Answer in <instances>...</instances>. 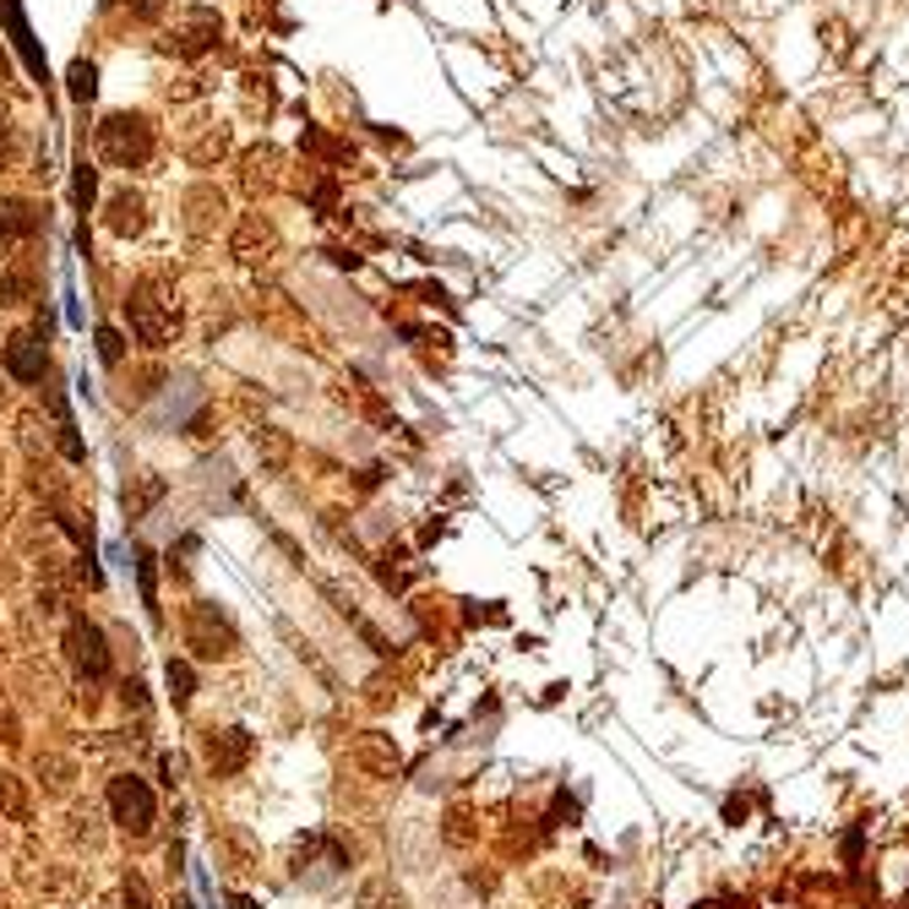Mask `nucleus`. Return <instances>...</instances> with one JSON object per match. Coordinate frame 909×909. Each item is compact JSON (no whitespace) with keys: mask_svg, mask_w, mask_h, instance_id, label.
I'll return each mask as SVG.
<instances>
[{"mask_svg":"<svg viewBox=\"0 0 909 909\" xmlns=\"http://www.w3.org/2000/svg\"><path fill=\"white\" fill-rule=\"evenodd\" d=\"M132 321H137V332H143V343H152V349H158V343H163V338H169V321H163V316H158V305H152V289H143V295H137V300H132Z\"/></svg>","mask_w":909,"mask_h":909,"instance_id":"obj_9","label":"nucleus"},{"mask_svg":"<svg viewBox=\"0 0 909 909\" xmlns=\"http://www.w3.org/2000/svg\"><path fill=\"white\" fill-rule=\"evenodd\" d=\"M110 811H115V822L126 828V833H148L152 817H158V806H152V789L137 779V773H121V779H110Z\"/></svg>","mask_w":909,"mask_h":909,"instance_id":"obj_1","label":"nucleus"},{"mask_svg":"<svg viewBox=\"0 0 909 909\" xmlns=\"http://www.w3.org/2000/svg\"><path fill=\"white\" fill-rule=\"evenodd\" d=\"M27 235H38V213H33V202H22V196H0V246L27 240Z\"/></svg>","mask_w":909,"mask_h":909,"instance_id":"obj_7","label":"nucleus"},{"mask_svg":"<svg viewBox=\"0 0 909 909\" xmlns=\"http://www.w3.org/2000/svg\"><path fill=\"white\" fill-rule=\"evenodd\" d=\"M71 93H77V99L93 93V66H77V71H71Z\"/></svg>","mask_w":909,"mask_h":909,"instance_id":"obj_18","label":"nucleus"},{"mask_svg":"<svg viewBox=\"0 0 909 909\" xmlns=\"http://www.w3.org/2000/svg\"><path fill=\"white\" fill-rule=\"evenodd\" d=\"M5 371H11L16 382H38V376H44V343H38L33 332H16V338L5 343Z\"/></svg>","mask_w":909,"mask_h":909,"instance_id":"obj_5","label":"nucleus"},{"mask_svg":"<svg viewBox=\"0 0 909 909\" xmlns=\"http://www.w3.org/2000/svg\"><path fill=\"white\" fill-rule=\"evenodd\" d=\"M354 762H360V768H371V773H382V779H393L404 758H398V747H393L382 730H365V736L354 741Z\"/></svg>","mask_w":909,"mask_h":909,"instance_id":"obj_6","label":"nucleus"},{"mask_svg":"<svg viewBox=\"0 0 909 909\" xmlns=\"http://www.w3.org/2000/svg\"><path fill=\"white\" fill-rule=\"evenodd\" d=\"M121 354H126L121 332H115V327H99V360H104V365H121Z\"/></svg>","mask_w":909,"mask_h":909,"instance_id":"obj_14","label":"nucleus"},{"mask_svg":"<svg viewBox=\"0 0 909 909\" xmlns=\"http://www.w3.org/2000/svg\"><path fill=\"white\" fill-rule=\"evenodd\" d=\"M185 643H191L202 659H218V654L235 648V626H229V615H218V605L196 600V605L185 610Z\"/></svg>","mask_w":909,"mask_h":909,"instance_id":"obj_2","label":"nucleus"},{"mask_svg":"<svg viewBox=\"0 0 909 909\" xmlns=\"http://www.w3.org/2000/svg\"><path fill=\"white\" fill-rule=\"evenodd\" d=\"M137 578H143V600H148V610L158 615V578H152V556H148V550H137Z\"/></svg>","mask_w":909,"mask_h":909,"instance_id":"obj_13","label":"nucleus"},{"mask_svg":"<svg viewBox=\"0 0 909 909\" xmlns=\"http://www.w3.org/2000/svg\"><path fill=\"white\" fill-rule=\"evenodd\" d=\"M229 909H257V905H251L246 894H235V899H229Z\"/></svg>","mask_w":909,"mask_h":909,"instance_id":"obj_19","label":"nucleus"},{"mask_svg":"<svg viewBox=\"0 0 909 909\" xmlns=\"http://www.w3.org/2000/svg\"><path fill=\"white\" fill-rule=\"evenodd\" d=\"M257 457H262L268 468H284V463H289V442H284V431L262 425V431H257Z\"/></svg>","mask_w":909,"mask_h":909,"instance_id":"obj_11","label":"nucleus"},{"mask_svg":"<svg viewBox=\"0 0 909 909\" xmlns=\"http://www.w3.org/2000/svg\"><path fill=\"white\" fill-rule=\"evenodd\" d=\"M163 686H169L174 708H185V703H191V692H196V675H191V664H185V659H169V670H163Z\"/></svg>","mask_w":909,"mask_h":909,"instance_id":"obj_10","label":"nucleus"},{"mask_svg":"<svg viewBox=\"0 0 909 909\" xmlns=\"http://www.w3.org/2000/svg\"><path fill=\"white\" fill-rule=\"evenodd\" d=\"M382 899H387V883H365L360 888V909H382Z\"/></svg>","mask_w":909,"mask_h":909,"instance_id":"obj_17","label":"nucleus"},{"mask_svg":"<svg viewBox=\"0 0 909 909\" xmlns=\"http://www.w3.org/2000/svg\"><path fill=\"white\" fill-rule=\"evenodd\" d=\"M0 811H5V817H27V800H22L16 773H0Z\"/></svg>","mask_w":909,"mask_h":909,"instance_id":"obj_12","label":"nucleus"},{"mask_svg":"<svg viewBox=\"0 0 909 909\" xmlns=\"http://www.w3.org/2000/svg\"><path fill=\"white\" fill-rule=\"evenodd\" d=\"M246 758H251V736H246V730H224V736H213V747H207L213 773H240Z\"/></svg>","mask_w":909,"mask_h":909,"instance_id":"obj_8","label":"nucleus"},{"mask_svg":"<svg viewBox=\"0 0 909 909\" xmlns=\"http://www.w3.org/2000/svg\"><path fill=\"white\" fill-rule=\"evenodd\" d=\"M22 295H27V279H22V273H5V279H0V300L22 305Z\"/></svg>","mask_w":909,"mask_h":909,"instance_id":"obj_16","label":"nucleus"},{"mask_svg":"<svg viewBox=\"0 0 909 909\" xmlns=\"http://www.w3.org/2000/svg\"><path fill=\"white\" fill-rule=\"evenodd\" d=\"M99 143H104V152H110L115 163H126V169H132V163H143L148 148H152L148 126H143V121H126V115H121V121H110V126L99 132Z\"/></svg>","mask_w":909,"mask_h":909,"instance_id":"obj_4","label":"nucleus"},{"mask_svg":"<svg viewBox=\"0 0 909 909\" xmlns=\"http://www.w3.org/2000/svg\"><path fill=\"white\" fill-rule=\"evenodd\" d=\"M66 648H71V659H77V670H82L88 681L110 675V648H104V632H99L88 615H77V621H71V632H66Z\"/></svg>","mask_w":909,"mask_h":909,"instance_id":"obj_3","label":"nucleus"},{"mask_svg":"<svg viewBox=\"0 0 909 909\" xmlns=\"http://www.w3.org/2000/svg\"><path fill=\"white\" fill-rule=\"evenodd\" d=\"M121 909H148V888H143L137 877H126V883H121Z\"/></svg>","mask_w":909,"mask_h":909,"instance_id":"obj_15","label":"nucleus"},{"mask_svg":"<svg viewBox=\"0 0 909 909\" xmlns=\"http://www.w3.org/2000/svg\"><path fill=\"white\" fill-rule=\"evenodd\" d=\"M169 909H191V905H185V899H174V905H169Z\"/></svg>","mask_w":909,"mask_h":909,"instance_id":"obj_20","label":"nucleus"}]
</instances>
